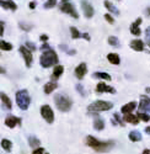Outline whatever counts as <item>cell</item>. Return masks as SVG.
<instances>
[{
    "label": "cell",
    "instance_id": "obj_1",
    "mask_svg": "<svg viewBox=\"0 0 150 154\" xmlns=\"http://www.w3.org/2000/svg\"><path fill=\"white\" fill-rule=\"evenodd\" d=\"M86 144L91 147L95 152H108L110 149H112L115 147V143L110 140V142H102V140H98L97 138L92 137V136H87L86 137Z\"/></svg>",
    "mask_w": 150,
    "mask_h": 154
},
{
    "label": "cell",
    "instance_id": "obj_2",
    "mask_svg": "<svg viewBox=\"0 0 150 154\" xmlns=\"http://www.w3.org/2000/svg\"><path fill=\"white\" fill-rule=\"evenodd\" d=\"M40 63L43 68H49L52 66H58V54L56 53V51L52 48L49 51L43 52V54L40 58Z\"/></svg>",
    "mask_w": 150,
    "mask_h": 154
},
{
    "label": "cell",
    "instance_id": "obj_3",
    "mask_svg": "<svg viewBox=\"0 0 150 154\" xmlns=\"http://www.w3.org/2000/svg\"><path fill=\"white\" fill-rule=\"evenodd\" d=\"M54 102L58 110H60L62 112H67L71 109L73 106V101L70 100V97H68L64 94H58L54 97Z\"/></svg>",
    "mask_w": 150,
    "mask_h": 154
},
{
    "label": "cell",
    "instance_id": "obj_4",
    "mask_svg": "<svg viewBox=\"0 0 150 154\" xmlns=\"http://www.w3.org/2000/svg\"><path fill=\"white\" fill-rule=\"evenodd\" d=\"M16 102H17V106L21 109V110H27L28 106H30V102H31V99H30V95H28V91L27 90H19L16 93Z\"/></svg>",
    "mask_w": 150,
    "mask_h": 154
},
{
    "label": "cell",
    "instance_id": "obj_5",
    "mask_svg": "<svg viewBox=\"0 0 150 154\" xmlns=\"http://www.w3.org/2000/svg\"><path fill=\"white\" fill-rule=\"evenodd\" d=\"M113 107V104L110 101H102V100H97L92 102L91 105L87 106V111L89 112H100V111H107Z\"/></svg>",
    "mask_w": 150,
    "mask_h": 154
},
{
    "label": "cell",
    "instance_id": "obj_6",
    "mask_svg": "<svg viewBox=\"0 0 150 154\" xmlns=\"http://www.w3.org/2000/svg\"><path fill=\"white\" fill-rule=\"evenodd\" d=\"M41 115H42V117L48 123H53V121H54V113H53V110L51 109V106L43 105L41 107Z\"/></svg>",
    "mask_w": 150,
    "mask_h": 154
},
{
    "label": "cell",
    "instance_id": "obj_7",
    "mask_svg": "<svg viewBox=\"0 0 150 154\" xmlns=\"http://www.w3.org/2000/svg\"><path fill=\"white\" fill-rule=\"evenodd\" d=\"M60 10L63 11L64 14H68V15H70L74 19H79V14L76 12L75 8L70 3H62L60 4Z\"/></svg>",
    "mask_w": 150,
    "mask_h": 154
},
{
    "label": "cell",
    "instance_id": "obj_8",
    "mask_svg": "<svg viewBox=\"0 0 150 154\" xmlns=\"http://www.w3.org/2000/svg\"><path fill=\"white\" fill-rule=\"evenodd\" d=\"M19 49H20V53L22 54V57H23V59H25V64H26V67L30 68V67L32 66V59H33L31 51H28L25 46H21Z\"/></svg>",
    "mask_w": 150,
    "mask_h": 154
},
{
    "label": "cell",
    "instance_id": "obj_9",
    "mask_svg": "<svg viewBox=\"0 0 150 154\" xmlns=\"http://www.w3.org/2000/svg\"><path fill=\"white\" fill-rule=\"evenodd\" d=\"M81 9L84 11V16L87 17V19H90L94 16L95 14V11H94V8L91 6V4L89 2H86V0H81Z\"/></svg>",
    "mask_w": 150,
    "mask_h": 154
},
{
    "label": "cell",
    "instance_id": "obj_10",
    "mask_svg": "<svg viewBox=\"0 0 150 154\" xmlns=\"http://www.w3.org/2000/svg\"><path fill=\"white\" fill-rule=\"evenodd\" d=\"M139 111H140L142 113L150 112V97H148L146 95H142V96H140Z\"/></svg>",
    "mask_w": 150,
    "mask_h": 154
},
{
    "label": "cell",
    "instance_id": "obj_11",
    "mask_svg": "<svg viewBox=\"0 0 150 154\" xmlns=\"http://www.w3.org/2000/svg\"><path fill=\"white\" fill-rule=\"evenodd\" d=\"M96 93H98V94H101V93L116 94V90H115V88L108 86V85H106L105 83H98L97 86H96Z\"/></svg>",
    "mask_w": 150,
    "mask_h": 154
},
{
    "label": "cell",
    "instance_id": "obj_12",
    "mask_svg": "<svg viewBox=\"0 0 150 154\" xmlns=\"http://www.w3.org/2000/svg\"><path fill=\"white\" fill-rule=\"evenodd\" d=\"M142 23V17H138L132 25H130V33L134 36H139L142 33L140 29H139V25Z\"/></svg>",
    "mask_w": 150,
    "mask_h": 154
},
{
    "label": "cell",
    "instance_id": "obj_13",
    "mask_svg": "<svg viewBox=\"0 0 150 154\" xmlns=\"http://www.w3.org/2000/svg\"><path fill=\"white\" fill-rule=\"evenodd\" d=\"M86 72H87V67H86L85 63L79 64V66L75 68V75H76L78 79H82L85 76V74H86Z\"/></svg>",
    "mask_w": 150,
    "mask_h": 154
},
{
    "label": "cell",
    "instance_id": "obj_14",
    "mask_svg": "<svg viewBox=\"0 0 150 154\" xmlns=\"http://www.w3.org/2000/svg\"><path fill=\"white\" fill-rule=\"evenodd\" d=\"M5 125H6L9 128H14L15 126L21 125V119L15 117V116H8V117L5 119Z\"/></svg>",
    "mask_w": 150,
    "mask_h": 154
},
{
    "label": "cell",
    "instance_id": "obj_15",
    "mask_svg": "<svg viewBox=\"0 0 150 154\" xmlns=\"http://www.w3.org/2000/svg\"><path fill=\"white\" fill-rule=\"evenodd\" d=\"M0 6L6 10H12V11H15L17 9V5L12 0H0Z\"/></svg>",
    "mask_w": 150,
    "mask_h": 154
},
{
    "label": "cell",
    "instance_id": "obj_16",
    "mask_svg": "<svg viewBox=\"0 0 150 154\" xmlns=\"http://www.w3.org/2000/svg\"><path fill=\"white\" fill-rule=\"evenodd\" d=\"M135 107H136V102L135 101H132V102H128V104H126L124 106H122L121 112L124 113V115H127V113H130L133 110H135Z\"/></svg>",
    "mask_w": 150,
    "mask_h": 154
},
{
    "label": "cell",
    "instance_id": "obj_17",
    "mask_svg": "<svg viewBox=\"0 0 150 154\" xmlns=\"http://www.w3.org/2000/svg\"><path fill=\"white\" fill-rule=\"evenodd\" d=\"M130 48L136 51V52H142V51H144V43L140 40H134L130 42Z\"/></svg>",
    "mask_w": 150,
    "mask_h": 154
},
{
    "label": "cell",
    "instance_id": "obj_18",
    "mask_svg": "<svg viewBox=\"0 0 150 154\" xmlns=\"http://www.w3.org/2000/svg\"><path fill=\"white\" fill-rule=\"evenodd\" d=\"M123 121H124V122H129V123H132V125H138V123H139V119L136 117L135 115H132V113L124 115Z\"/></svg>",
    "mask_w": 150,
    "mask_h": 154
},
{
    "label": "cell",
    "instance_id": "obj_19",
    "mask_svg": "<svg viewBox=\"0 0 150 154\" xmlns=\"http://www.w3.org/2000/svg\"><path fill=\"white\" fill-rule=\"evenodd\" d=\"M104 5H105V8L107 9V11L112 12V14H115V15H119L118 9H117L113 4H112L111 2H108V0H105V2H104Z\"/></svg>",
    "mask_w": 150,
    "mask_h": 154
},
{
    "label": "cell",
    "instance_id": "obj_20",
    "mask_svg": "<svg viewBox=\"0 0 150 154\" xmlns=\"http://www.w3.org/2000/svg\"><path fill=\"white\" fill-rule=\"evenodd\" d=\"M58 88V84L56 82H49L44 85L43 88V90H44V94H51L53 90H56V89Z\"/></svg>",
    "mask_w": 150,
    "mask_h": 154
},
{
    "label": "cell",
    "instance_id": "obj_21",
    "mask_svg": "<svg viewBox=\"0 0 150 154\" xmlns=\"http://www.w3.org/2000/svg\"><path fill=\"white\" fill-rule=\"evenodd\" d=\"M63 72H64V67H63V66H56V67H54V70H53V74H52L53 82L57 80L59 76L63 74Z\"/></svg>",
    "mask_w": 150,
    "mask_h": 154
},
{
    "label": "cell",
    "instance_id": "obj_22",
    "mask_svg": "<svg viewBox=\"0 0 150 154\" xmlns=\"http://www.w3.org/2000/svg\"><path fill=\"white\" fill-rule=\"evenodd\" d=\"M0 99H2V101H3L4 106H5L6 109L11 110V107H12V104H11V100H10V97H9L6 94H4V93H0Z\"/></svg>",
    "mask_w": 150,
    "mask_h": 154
},
{
    "label": "cell",
    "instance_id": "obj_23",
    "mask_svg": "<svg viewBox=\"0 0 150 154\" xmlns=\"http://www.w3.org/2000/svg\"><path fill=\"white\" fill-rule=\"evenodd\" d=\"M107 59L111 64H116V66H118V64L121 63V58L117 53H110L107 54Z\"/></svg>",
    "mask_w": 150,
    "mask_h": 154
},
{
    "label": "cell",
    "instance_id": "obj_24",
    "mask_svg": "<svg viewBox=\"0 0 150 154\" xmlns=\"http://www.w3.org/2000/svg\"><path fill=\"white\" fill-rule=\"evenodd\" d=\"M94 128H95V130H97V131H102L104 128H105V122H104V120L100 119V117L95 119V121H94Z\"/></svg>",
    "mask_w": 150,
    "mask_h": 154
},
{
    "label": "cell",
    "instance_id": "obj_25",
    "mask_svg": "<svg viewBox=\"0 0 150 154\" xmlns=\"http://www.w3.org/2000/svg\"><path fill=\"white\" fill-rule=\"evenodd\" d=\"M129 139L132 142H139V140H142V133L138 131H132L129 133Z\"/></svg>",
    "mask_w": 150,
    "mask_h": 154
},
{
    "label": "cell",
    "instance_id": "obj_26",
    "mask_svg": "<svg viewBox=\"0 0 150 154\" xmlns=\"http://www.w3.org/2000/svg\"><path fill=\"white\" fill-rule=\"evenodd\" d=\"M94 78H100V79H105V80H111V75L107 74V73L97 72V73H94Z\"/></svg>",
    "mask_w": 150,
    "mask_h": 154
},
{
    "label": "cell",
    "instance_id": "obj_27",
    "mask_svg": "<svg viewBox=\"0 0 150 154\" xmlns=\"http://www.w3.org/2000/svg\"><path fill=\"white\" fill-rule=\"evenodd\" d=\"M28 144L32 147V148H37L40 144V139L36 138V137H28Z\"/></svg>",
    "mask_w": 150,
    "mask_h": 154
},
{
    "label": "cell",
    "instance_id": "obj_28",
    "mask_svg": "<svg viewBox=\"0 0 150 154\" xmlns=\"http://www.w3.org/2000/svg\"><path fill=\"white\" fill-rule=\"evenodd\" d=\"M0 49L2 51H11L12 49V45L6 42V41H0Z\"/></svg>",
    "mask_w": 150,
    "mask_h": 154
},
{
    "label": "cell",
    "instance_id": "obj_29",
    "mask_svg": "<svg viewBox=\"0 0 150 154\" xmlns=\"http://www.w3.org/2000/svg\"><path fill=\"white\" fill-rule=\"evenodd\" d=\"M70 33H71V37L74 38V40H76V38H80L81 37V33L79 32V30L76 27H74V26L70 27Z\"/></svg>",
    "mask_w": 150,
    "mask_h": 154
},
{
    "label": "cell",
    "instance_id": "obj_30",
    "mask_svg": "<svg viewBox=\"0 0 150 154\" xmlns=\"http://www.w3.org/2000/svg\"><path fill=\"white\" fill-rule=\"evenodd\" d=\"M108 43L111 46H113V47H119V41H118V38L115 37V36H110L108 37Z\"/></svg>",
    "mask_w": 150,
    "mask_h": 154
},
{
    "label": "cell",
    "instance_id": "obj_31",
    "mask_svg": "<svg viewBox=\"0 0 150 154\" xmlns=\"http://www.w3.org/2000/svg\"><path fill=\"white\" fill-rule=\"evenodd\" d=\"M2 147H3V149H5V150H10L11 149V147H12V143H11V140H9V139H3L2 140Z\"/></svg>",
    "mask_w": 150,
    "mask_h": 154
},
{
    "label": "cell",
    "instance_id": "obj_32",
    "mask_svg": "<svg viewBox=\"0 0 150 154\" xmlns=\"http://www.w3.org/2000/svg\"><path fill=\"white\" fill-rule=\"evenodd\" d=\"M136 117H138L139 120H142V121H144V122H149L150 121V115H148V113L139 112L138 115H136Z\"/></svg>",
    "mask_w": 150,
    "mask_h": 154
},
{
    "label": "cell",
    "instance_id": "obj_33",
    "mask_svg": "<svg viewBox=\"0 0 150 154\" xmlns=\"http://www.w3.org/2000/svg\"><path fill=\"white\" fill-rule=\"evenodd\" d=\"M56 4H57V0H48L44 4V9H51V8L56 6Z\"/></svg>",
    "mask_w": 150,
    "mask_h": 154
},
{
    "label": "cell",
    "instance_id": "obj_34",
    "mask_svg": "<svg viewBox=\"0 0 150 154\" xmlns=\"http://www.w3.org/2000/svg\"><path fill=\"white\" fill-rule=\"evenodd\" d=\"M145 37H146V43L150 47V26L146 27V30H145Z\"/></svg>",
    "mask_w": 150,
    "mask_h": 154
},
{
    "label": "cell",
    "instance_id": "obj_35",
    "mask_svg": "<svg viewBox=\"0 0 150 154\" xmlns=\"http://www.w3.org/2000/svg\"><path fill=\"white\" fill-rule=\"evenodd\" d=\"M25 47H26L28 51H36V46H34V43H32V42H26V45H25Z\"/></svg>",
    "mask_w": 150,
    "mask_h": 154
},
{
    "label": "cell",
    "instance_id": "obj_36",
    "mask_svg": "<svg viewBox=\"0 0 150 154\" xmlns=\"http://www.w3.org/2000/svg\"><path fill=\"white\" fill-rule=\"evenodd\" d=\"M20 27L23 30V31H30L32 29V26H30V25H26V23H23V22H20Z\"/></svg>",
    "mask_w": 150,
    "mask_h": 154
},
{
    "label": "cell",
    "instance_id": "obj_37",
    "mask_svg": "<svg viewBox=\"0 0 150 154\" xmlns=\"http://www.w3.org/2000/svg\"><path fill=\"white\" fill-rule=\"evenodd\" d=\"M105 19H106V21H107L108 23H111V25H113V23H115V19L112 17L110 14H106V15H105Z\"/></svg>",
    "mask_w": 150,
    "mask_h": 154
},
{
    "label": "cell",
    "instance_id": "obj_38",
    "mask_svg": "<svg viewBox=\"0 0 150 154\" xmlns=\"http://www.w3.org/2000/svg\"><path fill=\"white\" fill-rule=\"evenodd\" d=\"M113 117L116 119V121H117V123H118V125L124 126V122H122V120H121V117H119V115H118V113H115V115H113Z\"/></svg>",
    "mask_w": 150,
    "mask_h": 154
},
{
    "label": "cell",
    "instance_id": "obj_39",
    "mask_svg": "<svg viewBox=\"0 0 150 154\" xmlns=\"http://www.w3.org/2000/svg\"><path fill=\"white\" fill-rule=\"evenodd\" d=\"M76 90H78L82 96H85V91H84V88H82L81 84H78V85H76Z\"/></svg>",
    "mask_w": 150,
    "mask_h": 154
},
{
    "label": "cell",
    "instance_id": "obj_40",
    "mask_svg": "<svg viewBox=\"0 0 150 154\" xmlns=\"http://www.w3.org/2000/svg\"><path fill=\"white\" fill-rule=\"evenodd\" d=\"M32 154H44V148H36Z\"/></svg>",
    "mask_w": 150,
    "mask_h": 154
},
{
    "label": "cell",
    "instance_id": "obj_41",
    "mask_svg": "<svg viewBox=\"0 0 150 154\" xmlns=\"http://www.w3.org/2000/svg\"><path fill=\"white\" fill-rule=\"evenodd\" d=\"M4 35V22L0 21V36Z\"/></svg>",
    "mask_w": 150,
    "mask_h": 154
},
{
    "label": "cell",
    "instance_id": "obj_42",
    "mask_svg": "<svg viewBox=\"0 0 150 154\" xmlns=\"http://www.w3.org/2000/svg\"><path fill=\"white\" fill-rule=\"evenodd\" d=\"M49 49H51V47H49L47 43H44V45L41 47V51H44V52H46V51H49Z\"/></svg>",
    "mask_w": 150,
    "mask_h": 154
},
{
    "label": "cell",
    "instance_id": "obj_43",
    "mask_svg": "<svg viewBox=\"0 0 150 154\" xmlns=\"http://www.w3.org/2000/svg\"><path fill=\"white\" fill-rule=\"evenodd\" d=\"M81 37H82V38H85L86 41H90V40H91L90 35H87V33H81Z\"/></svg>",
    "mask_w": 150,
    "mask_h": 154
},
{
    "label": "cell",
    "instance_id": "obj_44",
    "mask_svg": "<svg viewBox=\"0 0 150 154\" xmlns=\"http://www.w3.org/2000/svg\"><path fill=\"white\" fill-rule=\"evenodd\" d=\"M40 40H41V41H43V42L46 43V42L48 41V36H47V35H42V36L40 37Z\"/></svg>",
    "mask_w": 150,
    "mask_h": 154
},
{
    "label": "cell",
    "instance_id": "obj_45",
    "mask_svg": "<svg viewBox=\"0 0 150 154\" xmlns=\"http://www.w3.org/2000/svg\"><path fill=\"white\" fill-rule=\"evenodd\" d=\"M5 73H6L5 68H3V67H0V74H5Z\"/></svg>",
    "mask_w": 150,
    "mask_h": 154
},
{
    "label": "cell",
    "instance_id": "obj_46",
    "mask_svg": "<svg viewBox=\"0 0 150 154\" xmlns=\"http://www.w3.org/2000/svg\"><path fill=\"white\" fill-rule=\"evenodd\" d=\"M30 8H31V9H34V8H36V3H34V2H32V3L30 4Z\"/></svg>",
    "mask_w": 150,
    "mask_h": 154
},
{
    "label": "cell",
    "instance_id": "obj_47",
    "mask_svg": "<svg viewBox=\"0 0 150 154\" xmlns=\"http://www.w3.org/2000/svg\"><path fill=\"white\" fill-rule=\"evenodd\" d=\"M67 52H68L69 54H71V56H73V54H75V51H74V49H70V51H67Z\"/></svg>",
    "mask_w": 150,
    "mask_h": 154
},
{
    "label": "cell",
    "instance_id": "obj_48",
    "mask_svg": "<svg viewBox=\"0 0 150 154\" xmlns=\"http://www.w3.org/2000/svg\"><path fill=\"white\" fill-rule=\"evenodd\" d=\"M143 154H150V149H144L143 150Z\"/></svg>",
    "mask_w": 150,
    "mask_h": 154
},
{
    "label": "cell",
    "instance_id": "obj_49",
    "mask_svg": "<svg viewBox=\"0 0 150 154\" xmlns=\"http://www.w3.org/2000/svg\"><path fill=\"white\" fill-rule=\"evenodd\" d=\"M145 12H146V15H148V16H149V17H150V8H148V9H146V11H145Z\"/></svg>",
    "mask_w": 150,
    "mask_h": 154
},
{
    "label": "cell",
    "instance_id": "obj_50",
    "mask_svg": "<svg viewBox=\"0 0 150 154\" xmlns=\"http://www.w3.org/2000/svg\"><path fill=\"white\" fill-rule=\"evenodd\" d=\"M145 132H146L148 134H150V127H146V128H145Z\"/></svg>",
    "mask_w": 150,
    "mask_h": 154
},
{
    "label": "cell",
    "instance_id": "obj_51",
    "mask_svg": "<svg viewBox=\"0 0 150 154\" xmlns=\"http://www.w3.org/2000/svg\"><path fill=\"white\" fill-rule=\"evenodd\" d=\"M69 2V0H63V3H68Z\"/></svg>",
    "mask_w": 150,
    "mask_h": 154
}]
</instances>
